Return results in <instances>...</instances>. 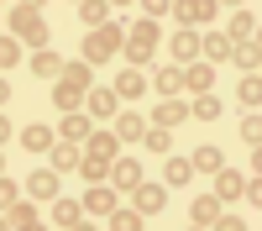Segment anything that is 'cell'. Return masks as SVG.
I'll return each instance as SVG.
<instances>
[{"instance_id": "6da1fadb", "label": "cell", "mask_w": 262, "mask_h": 231, "mask_svg": "<svg viewBox=\"0 0 262 231\" xmlns=\"http://www.w3.org/2000/svg\"><path fill=\"white\" fill-rule=\"evenodd\" d=\"M6 27H11V37L21 42V48H48V42H53V32H48V21H42V6H21V0H16V6L6 11Z\"/></svg>"}, {"instance_id": "7a4b0ae2", "label": "cell", "mask_w": 262, "mask_h": 231, "mask_svg": "<svg viewBox=\"0 0 262 231\" xmlns=\"http://www.w3.org/2000/svg\"><path fill=\"white\" fill-rule=\"evenodd\" d=\"M158 48H163V27H158L152 16H142V21H131V27H126V42H121L126 63H137V69H142V63L158 58Z\"/></svg>"}, {"instance_id": "3957f363", "label": "cell", "mask_w": 262, "mask_h": 231, "mask_svg": "<svg viewBox=\"0 0 262 231\" xmlns=\"http://www.w3.org/2000/svg\"><path fill=\"white\" fill-rule=\"evenodd\" d=\"M121 42H126V27L121 21H105V27H90V37H84V63H105V58H116L121 53Z\"/></svg>"}, {"instance_id": "277c9868", "label": "cell", "mask_w": 262, "mask_h": 231, "mask_svg": "<svg viewBox=\"0 0 262 231\" xmlns=\"http://www.w3.org/2000/svg\"><path fill=\"white\" fill-rule=\"evenodd\" d=\"M131 195V205L142 210V216H158V210H168V184H152V179H137L126 189Z\"/></svg>"}, {"instance_id": "5b68a950", "label": "cell", "mask_w": 262, "mask_h": 231, "mask_svg": "<svg viewBox=\"0 0 262 231\" xmlns=\"http://www.w3.org/2000/svg\"><path fill=\"white\" fill-rule=\"evenodd\" d=\"M168 11L179 16V27H210L215 11H221V0H173Z\"/></svg>"}, {"instance_id": "8992f818", "label": "cell", "mask_w": 262, "mask_h": 231, "mask_svg": "<svg viewBox=\"0 0 262 231\" xmlns=\"http://www.w3.org/2000/svg\"><path fill=\"white\" fill-rule=\"evenodd\" d=\"M184 121H189V100H179V95H163L152 105V116H147V126H163V132H173V126H184Z\"/></svg>"}, {"instance_id": "52a82bcc", "label": "cell", "mask_w": 262, "mask_h": 231, "mask_svg": "<svg viewBox=\"0 0 262 231\" xmlns=\"http://www.w3.org/2000/svg\"><path fill=\"white\" fill-rule=\"evenodd\" d=\"M116 205H121V189H116L111 179H100V184L84 189V216H111Z\"/></svg>"}, {"instance_id": "ba28073f", "label": "cell", "mask_w": 262, "mask_h": 231, "mask_svg": "<svg viewBox=\"0 0 262 231\" xmlns=\"http://www.w3.org/2000/svg\"><path fill=\"white\" fill-rule=\"evenodd\" d=\"M194 58H200V32H194V27H179V32L168 37V63H179V69H184V63H194Z\"/></svg>"}, {"instance_id": "9c48e42d", "label": "cell", "mask_w": 262, "mask_h": 231, "mask_svg": "<svg viewBox=\"0 0 262 231\" xmlns=\"http://www.w3.org/2000/svg\"><path fill=\"white\" fill-rule=\"evenodd\" d=\"M84 111H90V121H111V116L121 111V100H116V90L90 84V90H84Z\"/></svg>"}, {"instance_id": "30bf717a", "label": "cell", "mask_w": 262, "mask_h": 231, "mask_svg": "<svg viewBox=\"0 0 262 231\" xmlns=\"http://www.w3.org/2000/svg\"><path fill=\"white\" fill-rule=\"evenodd\" d=\"M16 142L27 147V153H37V158H42V153L58 142V132H53V126H42V121H32V126H21V132H16Z\"/></svg>"}, {"instance_id": "8fae6325", "label": "cell", "mask_w": 262, "mask_h": 231, "mask_svg": "<svg viewBox=\"0 0 262 231\" xmlns=\"http://www.w3.org/2000/svg\"><path fill=\"white\" fill-rule=\"evenodd\" d=\"M184 90H189V95H205V90H215V63H205V58L184 63Z\"/></svg>"}, {"instance_id": "7c38bea8", "label": "cell", "mask_w": 262, "mask_h": 231, "mask_svg": "<svg viewBox=\"0 0 262 231\" xmlns=\"http://www.w3.org/2000/svg\"><path fill=\"white\" fill-rule=\"evenodd\" d=\"M90 132H95V121H90V111H84V105H79V111H63L58 137H69V142H79V147H84V137H90Z\"/></svg>"}, {"instance_id": "4fadbf2b", "label": "cell", "mask_w": 262, "mask_h": 231, "mask_svg": "<svg viewBox=\"0 0 262 231\" xmlns=\"http://www.w3.org/2000/svg\"><path fill=\"white\" fill-rule=\"evenodd\" d=\"M27 195L42 205V200H58V168H37V174H27Z\"/></svg>"}, {"instance_id": "5bb4252c", "label": "cell", "mask_w": 262, "mask_h": 231, "mask_svg": "<svg viewBox=\"0 0 262 231\" xmlns=\"http://www.w3.org/2000/svg\"><path fill=\"white\" fill-rule=\"evenodd\" d=\"M242 184H247V174H236V168H215V200L221 205H231V200H242Z\"/></svg>"}, {"instance_id": "9a60e30c", "label": "cell", "mask_w": 262, "mask_h": 231, "mask_svg": "<svg viewBox=\"0 0 262 231\" xmlns=\"http://www.w3.org/2000/svg\"><path fill=\"white\" fill-rule=\"evenodd\" d=\"M79 153H84L79 142H69V137H58V142L48 147V163L58 168V174H74V168H79Z\"/></svg>"}, {"instance_id": "2e32d148", "label": "cell", "mask_w": 262, "mask_h": 231, "mask_svg": "<svg viewBox=\"0 0 262 231\" xmlns=\"http://www.w3.org/2000/svg\"><path fill=\"white\" fill-rule=\"evenodd\" d=\"M231 63H236L242 74H257V69H262V42H257V37H247V42H231Z\"/></svg>"}, {"instance_id": "e0dca14e", "label": "cell", "mask_w": 262, "mask_h": 231, "mask_svg": "<svg viewBox=\"0 0 262 231\" xmlns=\"http://www.w3.org/2000/svg\"><path fill=\"white\" fill-rule=\"evenodd\" d=\"M27 63H32V74H37V79H58V74H63V58L53 53V42H48V48H32Z\"/></svg>"}, {"instance_id": "ac0fdd59", "label": "cell", "mask_w": 262, "mask_h": 231, "mask_svg": "<svg viewBox=\"0 0 262 231\" xmlns=\"http://www.w3.org/2000/svg\"><path fill=\"white\" fill-rule=\"evenodd\" d=\"M111 121H116L111 132L121 137V147H126V142H142V132H147V116H137V111H116Z\"/></svg>"}, {"instance_id": "d6986e66", "label": "cell", "mask_w": 262, "mask_h": 231, "mask_svg": "<svg viewBox=\"0 0 262 231\" xmlns=\"http://www.w3.org/2000/svg\"><path fill=\"white\" fill-rule=\"evenodd\" d=\"M53 226H63V231H79L84 226V200H53Z\"/></svg>"}, {"instance_id": "ffe728a7", "label": "cell", "mask_w": 262, "mask_h": 231, "mask_svg": "<svg viewBox=\"0 0 262 231\" xmlns=\"http://www.w3.org/2000/svg\"><path fill=\"white\" fill-rule=\"evenodd\" d=\"M111 90H116V100H126V105H131V100L147 90V79H142V69H137V63H131V69H121V74H116V84H111Z\"/></svg>"}, {"instance_id": "44dd1931", "label": "cell", "mask_w": 262, "mask_h": 231, "mask_svg": "<svg viewBox=\"0 0 262 231\" xmlns=\"http://www.w3.org/2000/svg\"><path fill=\"white\" fill-rule=\"evenodd\" d=\"M200 58H205V63H226V58H231V37L210 27V32L200 37Z\"/></svg>"}, {"instance_id": "7402d4cb", "label": "cell", "mask_w": 262, "mask_h": 231, "mask_svg": "<svg viewBox=\"0 0 262 231\" xmlns=\"http://www.w3.org/2000/svg\"><path fill=\"white\" fill-rule=\"evenodd\" d=\"M6 226H11V231H27V226H42V221H37V200L27 195V200L6 205Z\"/></svg>"}, {"instance_id": "603a6c76", "label": "cell", "mask_w": 262, "mask_h": 231, "mask_svg": "<svg viewBox=\"0 0 262 231\" xmlns=\"http://www.w3.org/2000/svg\"><path fill=\"white\" fill-rule=\"evenodd\" d=\"M53 105H58V111H79V105H84V90H79V84L74 79H53Z\"/></svg>"}, {"instance_id": "cb8c5ba5", "label": "cell", "mask_w": 262, "mask_h": 231, "mask_svg": "<svg viewBox=\"0 0 262 231\" xmlns=\"http://www.w3.org/2000/svg\"><path fill=\"white\" fill-rule=\"evenodd\" d=\"M221 210H226V205L215 200V195H200V200L189 205V221L200 226V231H210V226H215V216H221Z\"/></svg>"}, {"instance_id": "d4e9b609", "label": "cell", "mask_w": 262, "mask_h": 231, "mask_svg": "<svg viewBox=\"0 0 262 231\" xmlns=\"http://www.w3.org/2000/svg\"><path fill=\"white\" fill-rule=\"evenodd\" d=\"M137 179H142V163H137V158H121V153H116V158H111V184H116V189H131Z\"/></svg>"}, {"instance_id": "484cf974", "label": "cell", "mask_w": 262, "mask_h": 231, "mask_svg": "<svg viewBox=\"0 0 262 231\" xmlns=\"http://www.w3.org/2000/svg\"><path fill=\"white\" fill-rule=\"evenodd\" d=\"M152 90L158 95H184V69L179 63H163V69L152 74Z\"/></svg>"}, {"instance_id": "4316f807", "label": "cell", "mask_w": 262, "mask_h": 231, "mask_svg": "<svg viewBox=\"0 0 262 231\" xmlns=\"http://www.w3.org/2000/svg\"><path fill=\"white\" fill-rule=\"evenodd\" d=\"M226 37H231V42H247V37H257V11H247V6H236V16H231V27H226Z\"/></svg>"}, {"instance_id": "83f0119b", "label": "cell", "mask_w": 262, "mask_h": 231, "mask_svg": "<svg viewBox=\"0 0 262 231\" xmlns=\"http://www.w3.org/2000/svg\"><path fill=\"white\" fill-rule=\"evenodd\" d=\"M105 221H111V231H142V226H147V216H142L137 205H116Z\"/></svg>"}, {"instance_id": "f1b7e54d", "label": "cell", "mask_w": 262, "mask_h": 231, "mask_svg": "<svg viewBox=\"0 0 262 231\" xmlns=\"http://www.w3.org/2000/svg\"><path fill=\"white\" fill-rule=\"evenodd\" d=\"M79 21H84V32L90 27H105V21H111V0H79Z\"/></svg>"}, {"instance_id": "f546056e", "label": "cell", "mask_w": 262, "mask_h": 231, "mask_svg": "<svg viewBox=\"0 0 262 231\" xmlns=\"http://www.w3.org/2000/svg\"><path fill=\"white\" fill-rule=\"evenodd\" d=\"M84 153H95V158H116V153H121V137H116V132H90V137H84Z\"/></svg>"}, {"instance_id": "4dcf8cb0", "label": "cell", "mask_w": 262, "mask_h": 231, "mask_svg": "<svg viewBox=\"0 0 262 231\" xmlns=\"http://www.w3.org/2000/svg\"><path fill=\"white\" fill-rule=\"evenodd\" d=\"M189 116H194V121H221V100H215L210 90L194 95V100H189Z\"/></svg>"}, {"instance_id": "1f68e13d", "label": "cell", "mask_w": 262, "mask_h": 231, "mask_svg": "<svg viewBox=\"0 0 262 231\" xmlns=\"http://www.w3.org/2000/svg\"><path fill=\"white\" fill-rule=\"evenodd\" d=\"M163 179H168V189L189 184V179H194V163H189V158H168V163H163Z\"/></svg>"}, {"instance_id": "d6a6232c", "label": "cell", "mask_w": 262, "mask_h": 231, "mask_svg": "<svg viewBox=\"0 0 262 231\" xmlns=\"http://www.w3.org/2000/svg\"><path fill=\"white\" fill-rule=\"evenodd\" d=\"M236 100H242L247 111H257V105H262V79H257V74H242V84H236Z\"/></svg>"}, {"instance_id": "836d02e7", "label": "cell", "mask_w": 262, "mask_h": 231, "mask_svg": "<svg viewBox=\"0 0 262 231\" xmlns=\"http://www.w3.org/2000/svg\"><path fill=\"white\" fill-rule=\"evenodd\" d=\"M63 79H74L79 90H90V84H95V63H84V58H69V63H63Z\"/></svg>"}, {"instance_id": "e575fe53", "label": "cell", "mask_w": 262, "mask_h": 231, "mask_svg": "<svg viewBox=\"0 0 262 231\" xmlns=\"http://www.w3.org/2000/svg\"><path fill=\"white\" fill-rule=\"evenodd\" d=\"M189 163H194V174H215V168H221L226 158H221V147H210V142H205V147H200V153H194Z\"/></svg>"}, {"instance_id": "d590c367", "label": "cell", "mask_w": 262, "mask_h": 231, "mask_svg": "<svg viewBox=\"0 0 262 231\" xmlns=\"http://www.w3.org/2000/svg\"><path fill=\"white\" fill-rule=\"evenodd\" d=\"M21 53H27V48H21V42L6 32V37H0V74H6V69H16V63H21Z\"/></svg>"}, {"instance_id": "8d00e7d4", "label": "cell", "mask_w": 262, "mask_h": 231, "mask_svg": "<svg viewBox=\"0 0 262 231\" xmlns=\"http://www.w3.org/2000/svg\"><path fill=\"white\" fill-rule=\"evenodd\" d=\"M142 142H147V153H163V158H168V142H173V137L163 132V126H147V132H142Z\"/></svg>"}, {"instance_id": "74e56055", "label": "cell", "mask_w": 262, "mask_h": 231, "mask_svg": "<svg viewBox=\"0 0 262 231\" xmlns=\"http://www.w3.org/2000/svg\"><path fill=\"white\" fill-rule=\"evenodd\" d=\"M242 142H247V147H262V121H257V111H247V121H242Z\"/></svg>"}, {"instance_id": "f35d334b", "label": "cell", "mask_w": 262, "mask_h": 231, "mask_svg": "<svg viewBox=\"0 0 262 231\" xmlns=\"http://www.w3.org/2000/svg\"><path fill=\"white\" fill-rule=\"evenodd\" d=\"M168 6H173V0H137V11H142V16H152V21L168 16Z\"/></svg>"}, {"instance_id": "ab89813d", "label": "cell", "mask_w": 262, "mask_h": 231, "mask_svg": "<svg viewBox=\"0 0 262 231\" xmlns=\"http://www.w3.org/2000/svg\"><path fill=\"white\" fill-rule=\"evenodd\" d=\"M16 200H21V195H16V184L0 174V210H6V205H16Z\"/></svg>"}, {"instance_id": "60d3db41", "label": "cell", "mask_w": 262, "mask_h": 231, "mask_svg": "<svg viewBox=\"0 0 262 231\" xmlns=\"http://www.w3.org/2000/svg\"><path fill=\"white\" fill-rule=\"evenodd\" d=\"M11 137H16V126H11V121H6V111H0V147H6V142H11Z\"/></svg>"}, {"instance_id": "b9f144b4", "label": "cell", "mask_w": 262, "mask_h": 231, "mask_svg": "<svg viewBox=\"0 0 262 231\" xmlns=\"http://www.w3.org/2000/svg\"><path fill=\"white\" fill-rule=\"evenodd\" d=\"M11 95H16V90H11V84H6V74H0V105H6Z\"/></svg>"}, {"instance_id": "7bdbcfd3", "label": "cell", "mask_w": 262, "mask_h": 231, "mask_svg": "<svg viewBox=\"0 0 262 231\" xmlns=\"http://www.w3.org/2000/svg\"><path fill=\"white\" fill-rule=\"evenodd\" d=\"M131 6H137V0H111V11H131Z\"/></svg>"}, {"instance_id": "ee69618b", "label": "cell", "mask_w": 262, "mask_h": 231, "mask_svg": "<svg viewBox=\"0 0 262 231\" xmlns=\"http://www.w3.org/2000/svg\"><path fill=\"white\" fill-rule=\"evenodd\" d=\"M221 6H252V0H221Z\"/></svg>"}, {"instance_id": "f6af8a7d", "label": "cell", "mask_w": 262, "mask_h": 231, "mask_svg": "<svg viewBox=\"0 0 262 231\" xmlns=\"http://www.w3.org/2000/svg\"><path fill=\"white\" fill-rule=\"evenodd\" d=\"M21 6H48V0H21Z\"/></svg>"}, {"instance_id": "bcb514c9", "label": "cell", "mask_w": 262, "mask_h": 231, "mask_svg": "<svg viewBox=\"0 0 262 231\" xmlns=\"http://www.w3.org/2000/svg\"><path fill=\"white\" fill-rule=\"evenodd\" d=\"M0 174H6V147H0Z\"/></svg>"}, {"instance_id": "7dc6e473", "label": "cell", "mask_w": 262, "mask_h": 231, "mask_svg": "<svg viewBox=\"0 0 262 231\" xmlns=\"http://www.w3.org/2000/svg\"><path fill=\"white\" fill-rule=\"evenodd\" d=\"M69 6H79V0H69Z\"/></svg>"}, {"instance_id": "c3c4849f", "label": "cell", "mask_w": 262, "mask_h": 231, "mask_svg": "<svg viewBox=\"0 0 262 231\" xmlns=\"http://www.w3.org/2000/svg\"><path fill=\"white\" fill-rule=\"evenodd\" d=\"M0 6H6V0H0Z\"/></svg>"}]
</instances>
